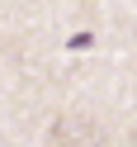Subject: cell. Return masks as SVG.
<instances>
[{
  "mask_svg": "<svg viewBox=\"0 0 137 147\" xmlns=\"http://www.w3.org/2000/svg\"><path fill=\"white\" fill-rule=\"evenodd\" d=\"M52 147H109L104 128L85 114H61L52 123Z\"/></svg>",
  "mask_w": 137,
  "mask_h": 147,
  "instance_id": "6da1fadb",
  "label": "cell"
}]
</instances>
